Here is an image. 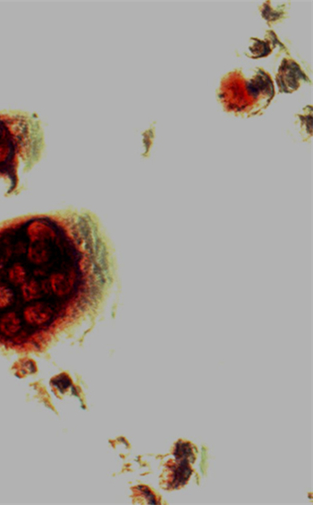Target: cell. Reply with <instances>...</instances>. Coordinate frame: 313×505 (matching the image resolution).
I'll return each mask as SVG.
<instances>
[{
	"mask_svg": "<svg viewBox=\"0 0 313 505\" xmlns=\"http://www.w3.org/2000/svg\"><path fill=\"white\" fill-rule=\"evenodd\" d=\"M44 147V131L37 116L0 111V177L8 182V193L18 189L20 172L38 162Z\"/></svg>",
	"mask_w": 313,
	"mask_h": 505,
	"instance_id": "obj_1",
	"label": "cell"
}]
</instances>
